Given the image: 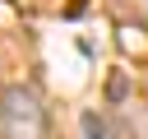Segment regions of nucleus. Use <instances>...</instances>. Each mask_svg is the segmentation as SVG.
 Returning a JSON list of instances; mask_svg holds the SVG:
<instances>
[{
	"mask_svg": "<svg viewBox=\"0 0 148 139\" xmlns=\"http://www.w3.org/2000/svg\"><path fill=\"white\" fill-rule=\"evenodd\" d=\"M0 139H51L46 107L28 83H9L0 93Z\"/></svg>",
	"mask_w": 148,
	"mask_h": 139,
	"instance_id": "obj_1",
	"label": "nucleus"
},
{
	"mask_svg": "<svg viewBox=\"0 0 148 139\" xmlns=\"http://www.w3.org/2000/svg\"><path fill=\"white\" fill-rule=\"evenodd\" d=\"M83 139H111V125H106L97 111H88V116H83Z\"/></svg>",
	"mask_w": 148,
	"mask_h": 139,
	"instance_id": "obj_2",
	"label": "nucleus"
}]
</instances>
